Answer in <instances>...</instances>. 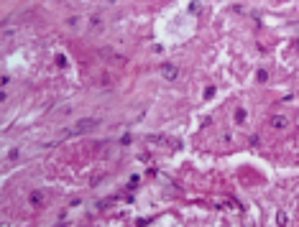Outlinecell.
<instances>
[{
    "label": "cell",
    "mask_w": 299,
    "mask_h": 227,
    "mask_svg": "<svg viewBox=\"0 0 299 227\" xmlns=\"http://www.w3.org/2000/svg\"><path fill=\"white\" fill-rule=\"evenodd\" d=\"M95 125H100V120H95V117H84V120H79V123H77L72 130H69V135H72V133H90Z\"/></svg>",
    "instance_id": "obj_1"
},
{
    "label": "cell",
    "mask_w": 299,
    "mask_h": 227,
    "mask_svg": "<svg viewBox=\"0 0 299 227\" xmlns=\"http://www.w3.org/2000/svg\"><path fill=\"white\" fill-rule=\"evenodd\" d=\"M161 74L166 77V79H174V77H176V67H172V64H164V67H161Z\"/></svg>",
    "instance_id": "obj_2"
},
{
    "label": "cell",
    "mask_w": 299,
    "mask_h": 227,
    "mask_svg": "<svg viewBox=\"0 0 299 227\" xmlns=\"http://www.w3.org/2000/svg\"><path fill=\"white\" fill-rule=\"evenodd\" d=\"M271 125H274V128H284V125H286V120H284L281 115H274V117H271Z\"/></svg>",
    "instance_id": "obj_3"
},
{
    "label": "cell",
    "mask_w": 299,
    "mask_h": 227,
    "mask_svg": "<svg viewBox=\"0 0 299 227\" xmlns=\"http://www.w3.org/2000/svg\"><path fill=\"white\" fill-rule=\"evenodd\" d=\"M41 202H44V196H41L39 191H33V194H31V204H41Z\"/></svg>",
    "instance_id": "obj_4"
},
{
    "label": "cell",
    "mask_w": 299,
    "mask_h": 227,
    "mask_svg": "<svg viewBox=\"0 0 299 227\" xmlns=\"http://www.w3.org/2000/svg\"><path fill=\"white\" fill-rule=\"evenodd\" d=\"M235 120H245V110H238L235 112Z\"/></svg>",
    "instance_id": "obj_5"
},
{
    "label": "cell",
    "mask_w": 299,
    "mask_h": 227,
    "mask_svg": "<svg viewBox=\"0 0 299 227\" xmlns=\"http://www.w3.org/2000/svg\"><path fill=\"white\" fill-rule=\"evenodd\" d=\"M297 49H299V41H297Z\"/></svg>",
    "instance_id": "obj_6"
}]
</instances>
